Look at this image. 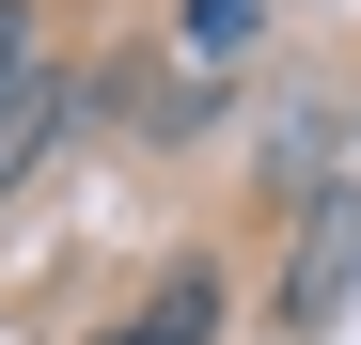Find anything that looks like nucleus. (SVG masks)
Wrapping results in <instances>:
<instances>
[{
    "instance_id": "f257e3e1",
    "label": "nucleus",
    "mask_w": 361,
    "mask_h": 345,
    "mask_svg": "<svg viewBox=\"0 0 361 345\" xmlns=\"http://www.w3.org/2000/svg\"><path fill=\"white\" fill-rule=\"evenodd\" d=\"M361 282V189H314L298 204V267H283V330H330Z\"/></svg>"
},
{
    "instance_id": "f03ea898",
    "label": "nucleus",
    "mask_w": 361,
    "mask_h": 345,
    "mask_svg": "<svg viewBox=\"0 0 361 345\" xmlns=\"http://www.w3.org/2000/svg\"><path fill=\"white\" fill-rule=\"evenodd\" d=\"M47 142H63V79H16V94H0V204L47 172Z\"/></svg>"
},
{
    "instance_id": "7ed1b4c3",
    "label": "nucleus",
    "mask_w": 361,
    "mask_h": 345,
    "mask_svg": "<svg viewBox=\"0 0 361 345\" xmlns=\"http://www.w3.org/2000/svg\"><path fill=\"white\" fill-rule=\"evenodd\" d=\"M204 330H220V282H204V267H173V282H157V299L110 330V345H204Z\"/></svg>"
},
{
    "instance_id": "20e7f679",
    "label": "nucleus",
    "mask_w": 361,
    "mask_h": 345,
    "mask_svg": "<svg viewBox=\"0 0 361 345\" xmlns=\"http://www.w3.org/2000/svg\"><path fill=\"white\" fill-rule=\"evenodd\" d=\"M252 16H267V0H189V47H235Z\"/></svg>"
},
{
    "instance_id": "39448f33",
    "label": "nucleus",
    "mask_w": 361,
    "mask_h": 345,
    "mask_svg": "<svg viewBox=\"0 0 361 345\" xmlns=\"http://www.w3.org/2000/svg\"><path fill=\"white\" fill-rule=\"evenodd\" d=\"M16 79H32V16L0 0V94H16Z\"/></svg>"
}]
</instances>
